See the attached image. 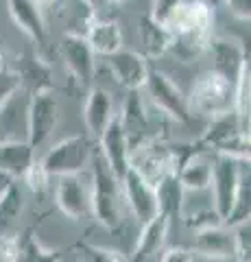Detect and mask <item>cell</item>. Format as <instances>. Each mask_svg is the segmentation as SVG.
Segmentation results:
<instances>
[{
    "mask_svg": "<svg viewBox=\"0 0 251 262\" xmlns=\"http://www.w3.org/2000/svg\"><path fill=\"white\" fill-rule=\"evenodd\" d=\"M59 120V101L53 90L31 94L27 105V142L37 149L42 146L57 127Z\"/></svg>",
    "mask_w": 251,
    "mask_h": 262,
    "instance_id": "8",
    "label": "cell"
},
{
    "mask_svg": "<svg viewBox=\"0 0 251 262\" xmlns=\"http://www.w3.org/2000/svg\"><path fill=\"white\" fill-rule=\"evenodd\" d=\"M33 153L35 149L27 140H13L0 144V168H5L13 177H24L29 166L35 162Z\"/></svg>",
    "mask_w": 251,
    "mask_h": 262,
    "instance_id": "26",
    "label": "cell"
},
{
    "mask_svg": "<svg viewBox=\"0 0 251 262\" xmlns=\"http://www.w3.org/2000/svg\"><path fill=\"white\" fill-rule=\"evenodd\" d=\"M13 182H15V177L11 173H7L5 168H0V196L9 190V188L13 186Z\"/></svg>",
    "mask_w": 251,
    "mask_h": 262,
    "instance_id": "39",
    "label": "cell"
},
{
    "mask_svg": "<svg viewBox=\"0 0 251 262\" xmlns=\"http://www.w3.org/2000/svg\"><path fill=\"white\" fill-rule=\"evenodd\" d=\"M206 51H210V57H212V70L236 85L242 66L249 61L245 46L232 37H216L210 39Z\"/></svg>",
    "mask_w": 251,
    "mask_h": 262,
    "instance_id": "15",
    "label": "cell"
},
{
    "mask_svg": "<svg viewBox=\"0 0 251 262\" xmlns=\"http://www.w3.org/2000/svg\"><path fill=\"white\" fill-rule=\"evenodd\" d=\"M105 59H107V68L111 72V77L125 90H142L151 68L149 59L142 53L120 48V51L107 55Z\"/></svg>",
    "mask_w": 251,
    "mask_h": 262,
    "instance_id": "13",
    "label": "cell"
},
{
    "mask_svg": "<svg viewBox=\"0 0 251 262\" xmlns=\"http://www.w3.org/2000/svg\"><path fill=\"white\" fill-rule=\"evenodd\" d=\"M15 262H61V251L46 249L44 245L35 238V234L29 229V232H24L20 236L18 260Z\"/></svg>",
    "mask_w": 251,
    "mask_h": 262,
    "instance_id": "28",
    "label": "cell"
},
{
    "mask_svg": "<svg viewBox=\"0 0 251 262\" xmlns=\"http://www.w3.org/2000/svg\"><path fill=\"white\" fill-rule=\"evenodd\" d=\"M199 146L214 153L249 160V134L242 131L240 120L234 112L212 118L203 138L199 140Z\"/></svg>",
    "mask_w": 251,
    "mask_h": 262,
    "instance_id": "6",
    "label": "cell"
},
{
    "mask_svg": "<svg viewBox=\"0 0 251 262\" xmlns=\"http://www.w3.org/2000/svg\"><path fill=\"white\" fill-rule=\"evenodd\" d=\"M27 110L22 112V103L18 105L15 96L7 105L0 107V144L13 140H27Z\"/></svg>",
    "mask_w": 251,
    "mask_h": 262,
    "instance_id": "27",
    "label": "cell"
},
{
    "mask_svg": "<svg viewBox=\"0 0 251 262\" xmlns=\"http://www.w3.org/2000/svg\"><path fill=\"white\" fill-rule=\"evenodd\" d=\"M15 72H18V77H20V88H24L29 94L53 90V68L42 57L24 55L20 61V68Z\"/></svg>",
    "mask_w": 251,
    "mask_h": 262,
    "instance_id": "25",
    "label": "cell"
},
{
    "mask_svg": "<svg viewBox=\"0 0 251 262\" xmlns=\"http://www.w3.org/2000/svg\"><path fill=\"white\" fill-rule=\"evenodd\" d=\"M162 262H194V258H192V251L184 247H173L162 256Z\"/></svg>",
    "mask_w": 251,
    "mask_h": 262,
    "instance_id": "38",
    "label": "cell"
},
{
    "mask_svg": "<svg viewBox=\"0 0 251 262\" xmlns=\"http://www.w3.org/2000/svg\"><path fill=\"white\" fill-rule=\"evenodd\" d=\"M194 251L212 260L234 258V236L227 225L218 223L203 229H197L194 236Z\"/></svg>",
    "mask_w": 251,
    "mask_h": 262,
    "instance_id": "18",
    "label": "cell"
},
{
    "mask_svg": "<svg viewBox=\"0 0 251 262\" xmlns=\"http://www.w3.org/2000/svg\"><path fill=\"white\" fill-rule=\"evenodd\" d=\"M53 3H55V0H37V5L42 7V9H44V7H51Z\"/></svg>",
    "mask_w": 251,
    "mask_h": 262,
    "instance_id": "41",
    "label": "cell"
},
{
    "mask_svg": "<svg viewBox=\"0 0 251 262\" xmlns=\"http://www.w3.org/2000/svg\"><path fill=\"white\" fill-rule=\"evenodd\" d=\"M96 149V142L87 134L70 136L53 146L44 155L42 166L48 177H61L72 173H85V168L92 162V153Z\"/></svg>",
    "mask_w": 251,
    "mask_h": 262,
    "instance_id": "4",
    "label": "cell"
},
{
    "mask_svg": "<svg viewBox=\"0 0 251 262\" xmlns=\"http://www.w3.org/2000/svg\"><path fill=\"white\" fill-rule=\"evenodd\" d=\"M105 3H118V0H105Z\"/></svg>",
    "mask_w": 251,
    "mask_h": 262,
    "instance_id": "43",
    "label": "cell"
},
{
    "mask_svg": "<svg viewBox=\"0 0 251 262\" xmlns=\"http://www.w3.org/2000/svg\"><path fill=\"white\" fill-rule=\"evenodd\" d=\"M85 39L90 44L94 55L107 57L123 48V31H120L116 20H96L92 18L87 22Z\"/></svg>",
    "mask_w": 251,
    "mask_h": 262,
    "instance_id": "21",
    "label": "cell"
},
{
    "mask_svg": "<svg viewBox=\"0 0 251 262\" xmlns=\"http://www.w3.org/2000/svg\"><path fill=\"white\" fill-rule=\"evenodd\" d=\"M90 203L96 221L107 227L118 229L123 223V206H120V179L111 173L107 162L99 149L92 153V175H90Z\"/></svg>",
    "mask_w": 251,
    "mask_h": 262,
    "instance_id": "2",
    "label": "cell"
},
{
    "mask_svg": "<svg viewBox=\"0 0 251 262\" xmlns=\"http://www.w3.org/2000/svg\"><path fill=\"white\" fill-rule=\"evenodd\" d=\"M223 262H238L236 258H227V260H223Z\"/></svg>",
    "mask_w": 251,
    "mask_h": 262,
    "instance_id": "42",
    "label": "cell"
},
{
    "mask_svg": "<svg viewBox=\"0 0 251 262\" xmlns=\"http://www.w3.org/2000/svg\"><path fill=\"white\" fill-rule=\"evenodd\" d=\"M18 245H20V236L0 234V260L3 262H15L18 260Z\"/></svg>",
    "mask_w": 251,
    "mask_h": 262,
    "instance_id": "35",
    "label": "cell"
},
{
    "mask_svg": "<svg viewBox=\"0 0 251 262\" xmlns=\"http://www.w3.org/2000/svg\"><path fill=\"white\" fill-rule=\"evenodd\" d=\"M188 105L190 112L194 110L210 120L230 114L234 112V83L214 70L201 72L192 85Z\"/></svg>",
    "mask_w": 251,
    "mask_h": 262,
    "instance_id": "3",
    "label": "cell"
},
{
    "mask_svg": "<svg viewBox=\"0 0 251 262\" xmlns=\"http://www.w3.org/2000/svg\"><path fill=\"white\" fill-rule=\"evenodd\" d=\"M179 3H184V0H153V5H151V15L155 20H159V22H166V18L173 13V9Z\"/></svg>",
    "mask_w": 251,
    "mask_h": 262,
    "instance_id": "36",
    "label": "cell"
},
{
    "mask_svg": "<svg viewBox=\"0 0 251 262\" xmlns=\"http://www.w3.org/2000/svg\"><path fill=\"white\" fill-rule=\"evenodd\" d=\"M140 44H142V55L147 59H159L168 53L171 48V33L164 22L155 20L151 13H144L140 18Z\"/></svg>",
    "mask_w": 251,
    "mask_h": 262,
    "instance_id": "23",
    "label": "cell"
},
{
    "mask_svg": "<svg viewBox=\"0 0 251 262\" xmlns=\"http://www.w3.org/2000/svg\"><path fill=\"white\" fill-rule=\"evenodd\" d=\"M111 118H114V101H111V94L105 92L103 88H92L90 92H87L85 110H83L87 136L96 142L99 136L103 134V129L109 125Z\"/></svg>",
    "mask_w": 251,
    "mask_h": 262,
    "instance_id": "19",
    "label": "cell"
},
{
    "mask_svg": "<svg viewBox=\"0 0 251 262\" xmlns=\"http://www.w3.org/2000/svg\"><path fill=\"white\" fill-rule=\"evenodd\" d=\"M234 236V258L238 262L251 260V221H242V223L232 225Z\"/></svg>",
    "mask_w": 251,
    "mask_h": 262,
    "instance_id": "32",
    "label": "cell"
},
{
    "mask_svg": "<svg viewBox=\"0 0 251 262\" xmlns=\"http://www.w3.org/2000/svg\"><path fill=\"white\" fill-rule=\"evenodd\" d=\"M225 7L227 11L238 20L249 22L251 18V0H225Z\"/></svg>",
    "mask_w": 251,
    "mask_h": 262,
    "instance_id": "37",
    "label": "cell"
},
{
    "mask_svg": "<svg viewBox=\"0 0 251 262\" xmlns=\"http://www.w3.org/2000/svg\"><path fill=\"white\" fill-rule=\"evenodd\" d=\"M22 179L27 182V186H29L35 194H39V192H44V188H46V184H48V173L44 170L42 162H33V164L29 166L27 173H24Z\"/></svg>",
    "mask_w": 251,
    "mask_h": 262,
    "instance_id": "34",
    "label": "cell"
},
{
    "mask_svg": "<svg viewBox=\"0 0 251 262\" xmlns=\"http://www.w3.org/2000/svg\"><path fill=\"white\" fill-rule=\"evenodd\" d=\"M7 9H9L13 24L31 42H35L37 46H46V24L37 0H7Z\"/></svg>",
    "mask_w": 251,
    "mask_h": 262,
    "instance_id": "17",
    "label": "cell"
},
{
    "mask_svg": "<svg viewBox=\"0 0 251 262\" xmlns=\"http://www.w3.org/2000/svg\"><path fill=\"white\" fill-rule=\"evenodd\" d=\"M99 153L103 155V160L107 162V166L111 168L118 179H123V175L129 168V142L127 136L120 125V116L114 114V118L109 120V125L103 129V134L99 136Z\"/></svg>",
    "mask_w": 251,
    "mask_h": 262,
    "instance_id": "14",
    "label": "cell"
},
{
    "mask_svg": "<svg viewBox=\"0 0 251 262\" xmlns=\"http://www.w3.org/2000/svg\"><path fill=\"white\" fill-rule=\"evenodd\" d=\"M155 188V196H157V210L162 214H166L168 219H179L184 216V186L177 177V170L171 168L168 173H164L157 184L153 186Z\"/></svg>",
    "mask_w": 251,
    "mask_h": 262,
    "instance_id": "22",
    "label": "cell"
},
{
    "mask_svg": "<svg viewBox=\"0 0 251 262\" xmlns=\"http://www.w3.org/2000/svg\"><path fill=\"white\" fill-rule=\"evenodd\" d=\"M177 177L186 192H201L208 190L212 182V162L206 155L192 151L179 166H177Z\"/></svg>",
    "mask_w": 251,
    "mask_h": 262,
    "instance_id": "24",
    "label": "cell"
},
{
    "mask_svg": "<svg viewBox=\"0 0 251 262\" xmlns=\"http://www.w3.org/2000/svg\"><path fill=\"white\" fill-rule=\"evenodd\" d=\"M83 3H85V7H87V11H92V9H96L99 5H103L105 0H83Z\"/></svg>",
    "mask_w": 251,
    "mask_h": 262,
    "instance_id": "40",
    "label": "cell"
},
{
    "mask_svg": "<svg viewBox=\"0 0 251 262\" xmlns=\"http://www.w3.org/2000/svg\"><path fill=\"white\" fill-rule=\"evenodd\" d=\"M249 168V160L242 158H234V155H223L216 153L212 160V194H214V210L216 214L221 216V221H225V216L230 214V210L234 206V199H236L238 192V184L242 173Z\"/></svg>",
    "mask_w": 251,
    "mask_h": 262,
    "instance_id": "5",
    "label": "cell"
},
{
    "mask_svg": "<svg viewBox=\"0 0 251 262\" xmlns=\"http://www.w3.org/2000/svg\"><path fill=\"white\" fill-rule=\"evenodd\" d=\"M118 116H120V125H123V131L127 136V142H129V153H131L135 146H140L142 142H147L151 138L149 136L151 122L147 116V110H144L140 90H129L123 112Z\"/></svg>",
    "mask_w": 251,
    "mask_h": 262,
    "instance_id": "16",
    "label": "cell"
},
{
    "mask_svg": "<svg viewBox=\"0 0 251 262\" xmlns=\"http://www.w3.org/2000/svg\"><path fill=\"white\" fill-rule=\"evenodd\" d=\"M129 166L138 170L151 186H155L162 175L175 168V151L157 138H149L129 153Z\"/></svg>",
    "mask_w": 251,
    "mask_h": 262,
    "instance_id": "9",
    "label": "cell"
},
{
    "mask_svg": "<svg viewBox=\"0 0 251 262\" xmlns=\"http://www.w3.org/2000/svg\"><path fill=\"white\" fill-rule=\"evenodd\" d=\"M24 208V196L18 186H11L3 196H0V234L9 227L15 219L22 214Z\"/></svg>",
    "mask_w": 251,
    "mask_h": 262,
    "instance_id": "30",
    "label": "cell"
},
{
    "mask_svg": "<svg viewBox=\"0 0 251 262\" xmlns=\"http://www.w3.org/2000/svg\"><path fill=\"white\" fill-rule=\"evenodd\" d=\"M59 53L70 77H75L81 85H90L94 79V53L87 44L85 35H77V33L63 35Z\"/></svg>",
    "mask_w": 251,
    "mask_h": 262,
    "instance_id": "12",
    "label": "cell"
},
{
    "mask_svg": "<svg viewBox=\"0 0 251 262\" xmlns=\"http://www.w3.org/2000/svg\"><path fill=\"white\" fill-rule=\"evenodd\" d=\"M249 216H251V177H249V168H247L240 177L236 199H234V206L230 210V214L225 216L223 225L232 227L236 223H242V221H249Z\"/></svg>",
    "mask_w": 251,
    "mask_h": 262,
    "instance_id": "29",
    "label": "cell"
},
{
    "mask_svg": "<svg viewBox=\"0 0 251 262\" xmlns=\"http://www.w3.org/2000/svg\"><path fill=\"white\" fill-rule=\"evenodd\" d=\"M20 90L22 88H20L18 72H15L13 68H9V66L0 63V107L9 103Z\"/></svg>",
    "mask_w": 251,
    "mask_h": 262,
    "instance_id": "33",
    "label": "cell"
},
{
    "mask_svg": "<svg viewBox=\"0 0 251 262\" xmlns=\"http://www.w3.org/2000/svg\"><path fill=\"white\" fill-rule=\"evenodd\" d=\"M142 90L149 94L151 103L155 105L164 116H168L175 122H181V125H190L192 114H190L188 98L173 83L171 77H166L164 72H159L155 68H149V75H147V81H144Z\"/></svg>",
    "mask_w": 251,
    "mask_h": 262,
    "instance_id": "7",
    "label": "cell"
},
{
    "mask_svg": "<svg viewBox=\"0 0 251 262\" xmlns=\"http://www.w3.org/2000/svg\"><path fill=\"white\" fill-rule=\"evenodd\" d=\"M168 227H171V219L166 214H162V212H157V214L151 221H147V223H142V232L138 236L131 262H144L151 256H155V253L164 247L166 236H168Z\"/></svg>",
    "mask_w": 251,
    "mask_h": 262,
    "instance_id": "20",
    "label": "cell"
},
{
    "mask_svg": "<svg viewBox=\"0 0 251 262\" xmlns=\"http://www.w3.org/2000/svg\"><path fill=\"white\" fill-rule=\"evenodd\" d=\"M57 206L72 221H81L92 212L90 203V184L83 173L61 175L57 184Z\"/></svg>",
    "mask_w": 251,
    "mask_h": 262,
    "instance_id": "10",
    "label": "cell"
},
{
    "mask_svg": "<svg viewBox=\"0 0 251 262\" xmlns=\"http://www.w3.org/2000/svg\"><path fill=\"white\" fill-rule=\"evenodd\" d=\"M120 188H123V194L133 212V216L140 221V223H147V221H151L159 212L155 188L131 166L127 168V173L120 179Z\"/></svg>",
    "mask_w": 251,
    "mask_h": 262,
    "instance_id": "11",
    "label": "cell"
},
{
    "mask_svg": "<svg viewBox=\"0 0 251 262\" xmlns=\"http://www.w3.org/2000/svg\"><path fill=\"white\" fill-rule=\"evenodd\" d=\"M79 258L81 262H131L125 253H120L116 249H105V247H96V245H85L79 243L77 245Z\"/></svg>",
    "mask_w": 251,
    "mask_h": 262,
    "instance_id": "31",
    "label": "cell"
},
{
    "mask_svg": "<svg viewBox=\"0 0 251 262\" xmlns=\"http://www.w3.org/2000/svg\"><path fill=\"white\" fill-rule=\"evenodd\" d=\"M212 7L206 0H184L166 18L171 33V48L181 61L197 59L212 39Z\"/></svg>",
    "mask_w": 251,
    "mask_h": 262,
    "instance_id": "1",
    "label": "cell"
}]
</instances>
